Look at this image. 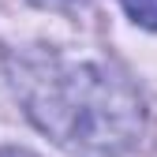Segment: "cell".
<instances>
[{
  "instance_id": "cell-1",
  "label": "cell",
  "mask_w": 157,
  "mask_h": 157,
  "mask_svg": "<svg viewBox=\"0 0 157 157\" xmlns=\"http://www.w3.org/2000/svg\"><path fill=\"white\" fill-rule=\"evenodd\" d=\"M30 112L64 146L75 150H120L142 124V101L120 78L97 67H64L37 78Z\"/></svg>"
},
{
  "instance_id": "cell-2",
  "label": "cell",
  "mask_w": 157,
  "mask_h": 157,
  "mask_svg": "<svg viewBox=\"0 0 157 157\" xmlns=\"http://www.w3.org/2000/svg\"><path fill=\"white\" fill-rule=\"evenodd\" d=\"M120 4L127 8V15L135 19V23L157 30V0H120Z\"/></svg>"
},
{
  "instance_id": "cell-3",
  "label": "cell",
  "mask_w": 157,
  "mask_h": 157,
  "mask_svg": "<svg viewBox=\"0 0 157 157\" xmlns=\"http://www.w3.org/2000/svg\"><path fill=\"white\" fill-rule=\"evenodd\" d=\"M0 157H34L30 150H0Z\"/></svg>"
},
{
  "instance_id": "cell-4",
  "label": "cell",
  "mask_w": 157,
  "mask_h": 157,
  "mask_svg": "<svg viewBox=\"0 0 157 157\" xmlns=\"http://www.w3.org/2000/svg\"><path fill=\"white\" fill-rule=\"evenodd\" d=\"M41 4H60V0H41Z\"/></svg>"
}]
</instances>
